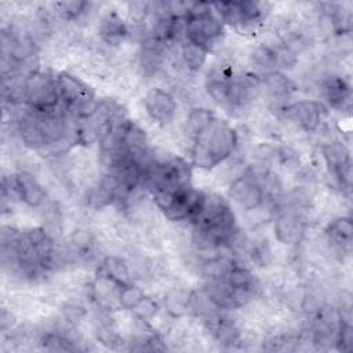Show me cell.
Segmentation results:
<instances>
[{
	"mask_svg": "<svg viewBox=\"0 0 353 353\" xmlns=\"http://www.w3.org/2000/svg\"><path fill=\"white\" fill-rule=\"evenodd\" d=\"M237 146V132L225 120L215 119L210 128L193 141L192 163L201 170H212L223 163Z\"/></svg>",
	"mask_w": 353,
	"mask_h": 353,
	"instance_id": "1",
	"label": "cell"
},
{
	"mask_svg": "<svg viewBox=\"0 0 353 353\" xmlns=\"http://www.w3.org/2000/svg\"><path fill=\"white\" fill-rule=\"evenodd\" d=\"M185 21L186 40L199 44L208 52H211L225 36L223 22L215 14L210 3H189Z\"/></svg>",
	"mask_w": 353,
	"mask_h": 353,
	"instance_id": "2",
	"label": "cell"
},
{
	"mask_svg": "<svg viewBox=\"0 0 353 353\" xmlns=\"http://www.w3.org/2000/svg\"><path fill=\"white\" fill-rule=\"evenodd\" d=\"M152 196L157 208L170 221H193L199 214L205 193L192 188L190 185L179 188H161L152 190Z\"/></svg>",
	"mask_w": 353,
	"mask_h": 353,
	"instance_id": "3",
	"label": "cell"
},
{
	"mask_svg": "<svg viewBox=\"0 0 353 353\" xmlns=\"http://www.w3.org/2000/svg\"><path fill=\"white\" fill-rule=\"evenodd\" d=\"M55 80L61 106L69 117L87 120L95 113L98 101L94 91L83 80L66 72L58 73Z\"/></svg>",
	"mask_w": 353,
	"mask_h": 353,
	"instance_id": "4",
	"label": "cell"
},
{
	"mask_svg": "<svg viewBox=\"0 0 353 353\" xmlns=\"http://www.w3.org/2000/svg\"><path fill=\"white\" fill-rule=\"evenodd\" d=\"M25 106L37 112H50L61 108L55 76L32 70L23 77Z\"/></svg>",
	"mask_w": 353,
	"mask_h": 353,
	"instance_id": "5",
	"label": "cell"
},
{
	"mask_svg": "<svg viewBox=\"0 0 353 353\" xmlns=\"http://www.w3.org/2000/svg\"><path fill=\"white\" fill-rule=\"evenodd\" d=\"M321 153L330 175H332L342 188L350 189L352 160L347 146L341 141H332L321 146Z\"/></svg>",
	"mask_w": 353,
	"mask_h": 353,
	"instance_id": "6",
	"label": "cell"
},
{
	"mask_svg": "<svg viewBox=\"0 0 353 353\" xmlns=\"http://www.w3.org/2000/svg\"><path fill=\"white\" fill-rule=\"evenodd\" d=\"M229 197L244 210H255L263 203L266 190L259 179L248 170L230 183Z\"/></svg>",
	"mask_w": 353,
	"mask_h": 353,
	"instance_id": "7",
	"label": "cell"
},
{
	"mask_svg": "<svg viewBox=\"0 0 353 353\" xmlns=\"http://www.w3.org/2000/svg\"><path fill=\"white\" fill-rule=\"evenodd\" d=\"M284 114L306 132H313L319 128L325 114V108L317 101L302 99L284 106Z\"/></svg>",
	"mask_w": 353,
	"mask_h": 353,
	"instance_id": "8",
	"label": "cell"
},
{
	"mask_svg": "<svg viewBox=\"0 0 353 353\" xmlns=\"http://www.w3.org/2000/svg\"><path fill=\"white\" fill-rule=\"evenodd\" d=\"M143 108L150 120L159 124L171 121L176 113V102L174 97L159 87H153L145 94Z\"/></svg>",
	"mask_w": 353,
	"mask_h": 353,
	"instance_id": "9",
	"label": "cell"
},
{
	"mask_svg": "<svg viewBox=\"0 0 353 353\" xmlns=\"http://www.w3.org/2000/svg\"><path fill=\"white\" fill-rule=\"evenodd\" d=\"M305 233V223L295 210H281L274 219V234L283 244H298Z\"/></svg>",
	"mask_w": 353,
	"mask_h": 353,
	"instance_id": "10",
	"label": "cell"
},
{
	"mask_svg": "<svg viewBox=\"0 0 353 353\" xmlns=\"http://www.w3.org/2000/svg\"><path fill=\"white\" fill-rule=\"evenodd\" d=\"M17 197L30 208H37L44 204L47 192L36 176L28 171H19L14 176Z\"/></svg>",
	"mask_w": 353,
	"mask_h": 353,
	"instance_id": "11",
	"label": "cell"
},
{
	"mask_svg": "<svg viewBox=\"0 0 353 353\" xmlns=\"http://www.w3.org/2000/svg\"><path fill=\"white\" fill-rule=\"evenodd\" d=\"M43 270L51 269L55 261V243L50 233L43 228H32L25 232Z\"/></svg>",
	"mask_w": 353,
	"mask_h": 353,
	"instance_id": "12",
	"label": "cell"
},
{
	"mask_svg": "<svg viewBox=\"0 0 353 353\" xmlns=\"http://www.w3.org/2000/svg\"><path fill=\"white\" fill-rule=\"evenodd\" d=\"M98 33L103 43L109 46H119L125 40L128 26L123 17L117 11L112 10L102 17L98 26Z\"/></svg>",
	"mask_w": 353,
	"mask_h": 353,
	"instance_id": "13",
	"label": "cell"
},
{
	"mask_svg": "<svg viewBox=\"0 0 353 353\" xmlns=\"http://www.w3.org/2000/svg\"><path fill=\"white\" fill-rule=\"evenodd\" d=\"M119 292L120 285L99 269L92 284V296L97 301L98 306L106 310L120 307Z\"/></svg>",
	"mask_w": 353,
	"mask_h": 353,
	"instance_id": "14",
	"label": "cell"
},
{
	"mask_svg": "<svg viewBox=\"0 0 353 353\" xmlns=\"http://www.w3.org/2000/svg\"><path fill=\"white\" fill-rule=\"evenodd\" d=\"M328 105L334 109H343L350 102V87L338 76H331L323 87Z\"/></svg>",
	"mask_w": 353,
	"mask_h": 353,
	"instance_id": "15",
	"label": "cell"
},
{
	"mask_svg": "<svg viewBox=\"0 0 353 353\" xmlns=\"http://www.w3.org/2000/svg\"><path fill=\"white\" fill-rule=\"evenodd\" d=\"M120 192L123 190L120 188L117 178L110 172H108L105 176H102L98 186L94 189L91 200L95 204V207L101 208L110 204L113 200H116Z\"/></svg>",
	"mask_w": 353,
	"mask_h": 353,
	"instance_id": "16",
	"label": "cell"
},
{
	"mask_svg": "<svg viewBox=\"0 0 353 353\" xmlns=\"http://www.w3.org/2000/svg\"><path fill=\"white\" fill-rule=\"evenodd\" d=\"M328 240L341 250H346L352 244L353 223L350 218L341 216L334 219L327 228Z\"/></svg>",
	"mask_w": 353,
	"mask_h": 353,
	"instance_id": "17",
	"label": "cell"
},
{
	"mask_svg": "<svg viewBox=\"0 0 353 353\" xmlns=\"http://www.w3.org/2000/svg\"><path fill=\"white\" fill-rule=\"evenodd\" d=\"M215 114L207 108H196L190 110L186 119V132L192 141L197 139L203 132H205L210 125L215 121Z\"/></svg>",
	"mask_w": 353,
	"mask_h": 353,
	"instance_id": "18",
	"label": "cell"
},
{
	"mask_svg": "<svg viewBox=\"0 0 353 353\" xmlns=\"http://www.w3.org/2000/svg\"><path fill=\"white\" fill-rule=\"evenodd\" d=\"M223 281L233 290L251 292L254 276L247 268L237 263H229L223 272Z\"/></svg>",
	"mask_w": 353,
	"mask_h": 353,
	"instance_id": "19",
	"label": "cell"
},
{
	"mask_svg": "<svg viewBox=\"0 0 353 353\" xmlns=\"http://www.w3.org/2000/svg\"><path fill=\"white\" fill-rule=\"evenodd\" d=\"M108 277H110L113 281H116L120 287L131 283V276H130V270L127 263L124 262V259L114 256V255H109L103 259L101 268H99Z\"/></svg>",
	"mask_w": 353,
	"mask_h": 353,
	"instance_id": "20",
	"label": "cell"
},
{
	"mask_svg": "<svg viewBox=\"0 0 353 353\" xmlns=\"http://www.w3.org/2000/svg\"><path fill=\"white\" fill-rule=\"evenodd\" d=\"M208 54L210 52L205 48L200 47L199 44H194L188 40L185 43H182L181 58H182L183 65L192 72H197L204 66Z\"/></svg>",
	"mask_w": 353,
	"mask_h": 353,
	"instance_id": "21",
	"label": "cell"
},
{
	"mask_svg": "<svg viewBox=\"0 0 353 353\" xmlns=\"http://www.w3.org/2000/svg\"><path fill=\"white\" fill-rule=\"evenodd\" d=\"M145 292L141 287L128 283L123 287H120L119 292V305L124 310H134L145 298Z\"/></svg>",
	"mask_w": 353,
	"mask_h": 353,
	"instance_id": "22",
	"label": "cell"
},
{
	"mask_svg": "<svg viewBox=\"0 0 353 353\" xmlns=\"http://www.w3.org/2000/svg\"><path fill=\"white\" fill-rule=\"evenodd\" d=\"M192 302L190 294L185 291H174L165 298V309L172 314V316H181L189 309Z\"/></svg>",
	"mask_w": 353,
	"mask_h": 353,
	"instance_id": "23",
	"label": "cell"
},
{
	"mask_svg": "<svg viewBox=\"0 0 353 353\" xmlns=\"http://www.w3.org/2000/svg\"><path fill=\"white\" fill-rule=\"evenodd\" d=\"M90 3L87 1H63V3H55L54 7L57 12L68 21H73L79 18L81 14L85 12L87 7L90 8Z\"/></svg>",
	"mask_w": 353,
	"mask_h": 353,
	"instance_id": "24",
	"label": "cell"
},
{
	"mask_svg": "<svg viewBox=\"0 0 353 353\" xmlns=\"http://www.w3.org/2000/svg\"><path fill=\"white\" fill-rule=\"evenodd\" d=\"M159 310H160L159 303L153 298L145 296L142 299V302L132 312H135V314H137V317L139 320L149 321V320H152L159 313Z\"/></svg>",
	"mask_w": 353,
	"mask_h": 353,
	"instance_id": "25",
	"label": "cell"
},
{
	"mask_svg": "<svg viewBox=\"0 0 353 353\" xmlns=\"http://www.w3.org/2000/svg\"><path fill=\"white\" fill-rule=\"evenodd\" d=\"M97 338L101 343H103L112 349H116L120 343H123L121 336L109 324L99 325V328L97 330Z\"/></svg>",
	"mask_w": 353,
	"mask_h": 353,
	"instance_id": "26",
	"label": "cell"
},
{
	"mask_svg": "<svg viewBox=\"0 0 353 353\" xmlns=\"http://www.w3.org/2000/svg\"><path fill=\"white\" fill-rule=\"evenodd\" d=\"M149 3H131L130 4V11H131V15L135 18V19H142L148 15L149 12Z\"/></svg>",
	"mask_w": 353,
	"mask_h": 353,
	"instance_id": "27",
	"label": "cell"
}]
</instances>
